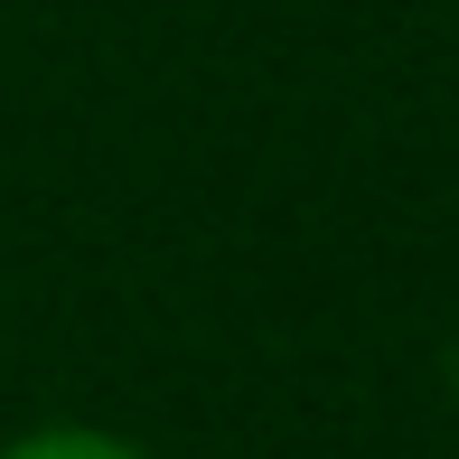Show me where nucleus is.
I'll use <instances>...</instances> for the list:
<instances>
[{"label": "nucleus", "mask_w": 459, "mask_h": 459, "mask_svg": "<svg viewBox=\"0 0 459 459\" xmlns=\"http://www.w3.org/2000/svg\"><path fill=\"white\" fill-rule=\"evenodd\" d=\"M0 459H160V450L113 431V422H29L0 441Z\"/></svg>", "instance_id": "f257e3e1"}]
</instances>
